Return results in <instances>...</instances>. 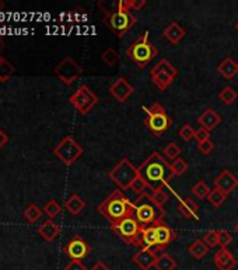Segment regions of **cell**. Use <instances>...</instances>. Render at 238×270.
Masks as SVG:
<instances>
[{
  "label": "cell",
  "instance_id": "484cf974",
  "mask_svg": "<svg viewBox=\"0 0 238 270\" xmlns=\"http://www.w3.org/2000/svg\"><path fill=\"white\" fill-rule=\"evenodd\" d=\"M175 267H177V260L170 253H161L155 260V270H174Z\"/></svg>",
  "mask_w": 238,
  "mask_h": 270
},
{
  "label": "cell",
  "instance_id": "ba28073f",
  "mask_svg": "<svg viewBox=\"0 0 238 270\" xmlns=\"http://www.w3.org/2000/svg\"><path fill=\"white\" fill-rule=\"evenodd\" d=\"M146 127L155 135H161L170 130L173 120L160 103H154L146 113Z\"/></svg>",
  "mask_w": 238,
  "mask_h": 270
},
{
  "label": "cell",
  "instance_id": "681fc988",
  "mask_svg": "<svg viewBox=\"0 0 238 270\" xmlns=\"http://www.w3.org/2000/svg\"><path fill=\"white\" fill-rule=\"evenodd\" d=\"M3 48H5V41H3V40H2V38H0V51H2Z\"/></svg>",
  "mask_w": 238,
  "mask_h": 270
},
{
  "label": "cell",
  "instance_id": "4dcf8cb0",
  "mask_svg": "<svg viewBox=\"0 0 238 270\" xmlns=\"http://www.w3.org/2000/svg\"><path fill=\"white\" fill-rule=\"evenodd\" d=\"M121 60V57H119V53L116 49L114 48H107L103 53H101V61H103L105 65L108 66V68H114V66L119 62Z\"/></svg>",
  "mask_w": 238,
  "mask_h": 270
},
{
  "label": "cell",
  "instance_id": "3957f363",
  "mask_svg": "<svg viewBox=\"0 0 238 270\" xmlns=\"http://www.w3.org/2000/svg\"><path fill=\"white\" fill-rule=\"evenodd\" d=\"M136 17L133 12L126 5V0L118 2L116 7L107 14V27L112 33H115L119 38L128 33L132 27L135 26Z\"/></svg>",
  "mask_w": 238,
  "mask_h": 270
},
{
  "label": "cell",
  "instance_id": "ab89813d",
  "mask_svg": "<svg viewBox=\"0 0 238 270\" xmlns=\"http://www.w3.org/2000/svg\"><path fill=\"white\" fill-rule=\"evenodd\" d=\"M14 72H16V68L6 60V62L0 66V82H5V80L9 79Z\"/></svg>",
  "mask_w": 238,
  "mask_h": 270
},
{
  "label": "cell",
  "instance_id": "1f68e13d",
  "mask_svg": "<svg viewBox=\"0 0 238 270\" xmlns=\"http://www.w3.org/2000/svg\"><path fill=\"white\" fill-rule=\"evenodd\" d=\"M181 152H182V149H181V146L178 145V144L170 142L168 145L164 146V149H163V156L167 159V160L168 159H170V160H175V159L181 155Z\"/></svg>",
  "mask_w": 238,
  "mask_h": 270
},
{
  "label": "cell",
  "instance_id": "603a6c76",
  "mask_svg": "<svg viewBox=\"0 0 238 270\" xmlns=\"http://www.w3.org/2000/svg\"><path fill=\"white\" fill-rule=\"evenodd\" d=\"M84 207H86V203L78 194H71L64 203V208L69 211L71 215H78L84 210Z\"/></svg>",
  "mask_w": 238,
  "mask_h": 270
},
{
  "label": "cell",
  "instance_id": "83f0119b",
  "mask_svg": "<svg viewBox=\"0 0 238 270\" xmlns=\"http://www.w3.org/2000/svg\"><path fill=\"white\" fill-rule=\"evenodd\" d=\"M219 99L223 104L231 105L234 104L235 100L238 99V93L234 87H231V86H225V87H223V89L220 90Z\"/></svg>",
  "mask_w": 238,
  "mask_h": 270
},
{
  "label": "cell",
  "instance_id": "30bf717a",
  "mask_svg": "<svg viewBox=\"0 0 238 270\" xmlns=\"http://www.w3.org/2000/svg\"><path fill=\"white\" fill-rule=\"evenodd\" d=\"M69 101L82 116H86L87 113L91 112V109L96 107L98 103V97L89 86L80 85L77 90L69 97Z\"/></svg>",
  "mask_w": 238,
  "mask_h": 270
},
{
  "label": "cell",
  "instance_id": "7402d4cb",
  "mask_svg": "<svg viewBox=\"0 0 238 270\" xmlns=\"http://www.w3.org/2000/svg\"><path fill=\"white\" fill-rule=\"evenodd\" d=\"M178 210L180 212L184 215L185 218H195V220H198V211H199V205L198 203L192 200V198H185V200H182L178 205Z\"/></svg>",
  "mask_w": 238,
  "mask_h": 270
},
{
  "label": "cell",
  "instance_id": "f546056e",
  "mask_svg": "<svg viewBox=\"0 0 238 270\" xmlns=\"http://www.w3.org/2000/svg\"><path fill=\"white\" fill-rule=\"evenodd\" d=\"M151 75V80H153V83H154L160 90H166L168 86L171 85L174 79L171 78V76H168L167 73H163V72H157V73H150Z\"/></svg>",
  "mask_w": 238,
  "mask_h": 270
},
{
  "label": "cell",
  "instance_id": "f1b7e54d",
  "mask_svg": "<svg viewBox=\"0 0 238 270\" xmlns=\"http://www.w3.org/2000/svg\"><path fill=\"white\" fill-rule=\"evenodd\" d=\"M207 200H209V203H210L214 208H220V207L225 203L227 194H225L224 191H221L220 189H217V187H214V189L209 193Z\"/></svg>",
  "mask_w": 238,
  "mask_h": 270
},
{
  "label": "cell",
  "instance_id": "7bdbcfd3",
  "mask_svg": "<svg viewBox=\"0 0 238 270\" xmlns=\"http://www.w3.org/2000/svg\"><path fill=\"white\" fill-rule=\"evenodd\" d=\"M213 149H214V144H213L212 139H207V141H203V142L198 144V151L202 155H209V153H212Z\"/></svg>",
  "mask_w": 238,
  "mask_h": 270
},
{
  "label": "cell",
  "instance_id": "ac0fdd59",
  "mask_svg": "<svg viewBox=\"0 0 238 270\" xmlns=\"http://www.w3.org/2000/svg\"><path fill=\"white\" fill-rule=\"evenodd\" d=\"M185 34H187L185 33V28L181 27L177 21H171V23L163 30L164 38H166L170 44H173V45H178L181 41L184 40Z\"/></svg>",
  "mask_w": 238,
  "mask_h": 270
},
{
  "label": "cell",
  "instance_id": "f35d334b",
  "mask_svg": "<svg viewBox=\"0 0 238 270\" xmlns=\"http://www.w3.org/2000/svg\"><path fill=\"white\" fill-rule=\"evenodd\" d=\"M203 242L209 246V248H214L219 245V231L210 230L207 231L206 234L203 235Z\"/></svg>",
  "mask_w": 238,
  "mask_h": 270
},
{
  "label": "cell",
  "instance_id": "7a4b0ae2",
  "mask_svg": "<svg viewBox=\"0 0 238 270\" xmlns=\"http://www.w3.org/2000/svg\"><path fill=\"white\" fill-rule=\"evenodd\" d=\"M98 212L111 223V225L123 218L135 215V203H132L121 190H115L98 205Z\"/></svg>",
  "mask_w": 238,
  "mask_h": 270
},
{
  "label": "cell",
  "instance_id": "44dd1931",
  "mask_svg": "<svg viewBox=\"0 0 238 270\" xmlns=\"http://www.w3.org/2000/svg\"><path fill=\"white\" fill-rule=\"evenodd\" d=\"M59 232H60V227L51 218L46 220L45 223L38 228V234L45 239L46 242H52L55 238L58 237Z\"/></svg>",
  "mask_w": 238,
  "mask_h": 270
},
{
  "label": "cell",
  "instance_id": "d6986e66",
  "mask_svg": "<svg viewBox=\"0 0 238 270\" xmlns=\"http://www.w3.org/2000/svg\"><path fill=\"white\" fill-rule=\"evenodd\" d=\"M198 123L200 124V127H203L205 130L210 132L221 123V116L214 109H206L198 117Z\"/></svg>",
  "mask_w": 238,
  "mask_h": 270
},
{
  "label": "cell",
  "instance_id": "8d00e7d4",
  "mask_svg": "<svg viewBox=\"0 0 238 270\" xmlns=\"http://www.w3.org/2000/svg\"><path fill=\"white\" fill-rule=\"evenodd\" d=\"M148 186L150 185H148L147 180L143 178V176H140V175H139V178L136 179L135 182H133V185L130 186V190L133 191L136 196H140V194H143L144 191L147 190Z\"/></svg>",
  "mask_w": 238,
  "mask_h": 270
},
{
  "label": "cell",
  "instance_id": "8992f818",
  "mask_svg": "<svg viewBox=\"0 0 238 270\" xmlns=\"http://www.w3.org/2000/svg\"><path fill=\"white\" fill-rule=\"evenodd\" d=\"M143 227L135 215L132 217H126L118 221L115 224L111 225V230L114 231L115 234H118V237L121 238L122 241H125L126 244L133 245V246H143L142 245V232Z\"/></svg>",
  "mask_w": 238,
  "mask_h": 270
},
{
  "label": "cell",
  "instance_id": "2e32d148",
  "mask_svg": "<svg viewBox=\"0 0 238 270\" xmlns=\"http://www.w3.org/2000/svg\"><path fill=\"white\" fill-rule=\"evenodd\" d=\"M213 260L219 270H232L237 266V259L232 256V253L227 248H220L214 253Z\"/></svg>",
  "mask_w": 238,
  "mask_h": 270
},
{
  "label": "cell",
  "instance_id": "6da1fadb",
  "mask_svg": "<svg viewBox=\"0 0 238 270\" xmlns=\"http://www.w3.org/2000/svg\"><path fill=\"white\" fill-rule=\"evenodd\" d=\"M139 172L140 176L146 179L148 185L154 189L164 187V185L168 183V180H171L174 176L171 171V164H168L167 159L160 152H153L139 168Z\"/></svg>",
  "mask_w": 238,
  "mask_h": 270
},
{
  "label": "cell",
  "instance_id": "52a82bcc",
  "mask_svg": "<svg viewBox=\"0 0 238 270\" xmlns=\"http://www.w3.org/2000/svg\"><path fill=\"white\" fill-rule=\"evenodd\" d=\"M139 175H140L139 168H135L132 165V162L128 158H122L118 162V165L114 166V169H111L108 178L121 190H128L130 189V186L133 185L136 179L139 178Z\"/></svg>",
  "mask_w": 238,
  "mask_h": 270
},
{
  "label": "cell",
  "instance_id": "9c48e42d",
  "mask_svg": "<svg viewBox=\"0 0 238 270\" xmlns=\"http://www.w3.org/2000/svg\"><path fill=\"white\" fill-rule=\"evenodd\" d=\"M83 146L80 145L77 141L73 137H70V135H66L58 145L53 148L55 156L59 158V160L63 162L66 166L73 165L83 155Z\"/></svg>",
  "mask_w": 238,
  "mask_h": 270
},
{
  "label": "cell",
  "instance_id": "7c38bea8",
  "mask_svg": "<svg viewBox=\"0 0 238 270\" xmlns=\"http://www.w3.org/2000/svg\"><path fill=\"white\" fill-rule=\"evenodd\" d=\"M63 252L70 257L71 260H82V259L90 255L91 249L84 238L76 235V237L71 238L70 241L64 245Z\"/></svg>",
  "mask_w": 238,
  "mask_h": 270
},
{
  "label": "cell",
  "instance_id": "5bb4252c",
  "mask_svg": "<svg viewBox=\"0 0 238 270\" xmlns=\"http://www.w3.org/2000/svg\"><path fill=\"white\" fill-rule=\"evenodd\" d=\"M157 255L153 249L150 248H142L139 252H136L132 260L133 263H136L140 270H150L151 267H154L155 260H157Z\"/></svg>",
  "mask_w": 238,
  "mask_h": 270
},
{
  "label": "cell",
  "instance_id": "ffe728a7",
  "mask_svg": "<svg viewBox=\"0 0 238 270\" xmlns=\"http://www.w3.org/2000/svg\"><path fill=\"white\" fill-rule=\"evenodd\" d=\"M217 72L227 80L234 79V76L238 73V62L230 58V57H225L224 60L221 61L217 66Z\"/></svg>",
  "mask_w": 238,
  "mask_h": 270
},
{
  "label": "cell",
  "instance_id": "d6a6232c",
  "mask_svg": "<svg viewBox=\"0 0 238 270\" xmlns=\"http://www.w3.org/2000/svg\"><path fill=\"white\" fill-rule=\"evenodd\" d=\"M41 215H42V211L37 204L28 205L26 211H24V217H26V220L30 224H34L35 221H38Z\"/></svg>",
  "mask_w": 238,
  "mask_h": 270
},
{
  "label": "cell",
  "instance_id": "60d3db41",
  "mask_svg": "<svg viewBox=\"0 0 238 270\" xmlns=\"http://www.w3.org/2000/svg\"><path fill=\"white\" fill-rule=\"evenodd\" d=\"M180 135L184 141H192L195 139V130L189 124H184L180 128Z\"/></svg>",
  "mask_w": 238,
  "mask_h": 270
},
{
  "label": "cell",
  "instance_id": "7dc6e473",
  "mask_svg": "<svg viewBox=\"0 0 238 270\" xmlns=\"http://www.w3.org/2000/svg\"><path fill=\"white\" fill-rule=\"evenodd\" d=\"M91 270H111V269L108 267V264H105L104 262H101V260H98V262H96L94 266L91 267Z\"/></svg>",
  "mask_w": 238,
  "mask_h": 270
},
{
  "label": "cell",
  "instance_id": "5b68a950",
  "mask_svg": "<svg viewBox=\"0 0 238 270\" xmlns=\"http://www.w3.org/2000/svg\"><path fill=\"white\" fill-rule=\"evenodd\" d=\"M157 53H158V49L150 41V33L148 31L143 33L142 37H139L137 40L133 41L132 45L128 46V49H126V55L140 69H144L157 57Z\"/></svg>",
  "mask_w": 238,
  "mask_h": 270
},
{
  "label": "cell",
  "instance_id": "11a10c76",
  "mask_svg": "<svg viewBox=\"0 0 238 270\" xmlns=\"http://www.w3.org/2000/svg\"><path fill=\"white\" fill-rule=\"evenodd\" d=\"M237 120H238V116H237Z\"/></svg>",
  "mask_w": 238,
  "mask_h": 270
},
{
  "label": "cell",
  "instance_id": "277c9868",
  "mask_svg": "<svg viewBox=\"0 0 238 270\" xmlns=\"http://www.w3.org/2000/svg\"><path fill=\"white\" fill-rule=\"evenodd\" d=\"M164 217H166V210L157 207L146 191L137 196L135 201V218L143 227L160 224Z\"/></svg>",
  "mask_w": 238,
  "mask_h": 270
},
{
  "label": "cell",
  "instance_id": "bcb514c9",
  "mask_svg": "<svg viewBox=\"0 0 238 270\" xmlns=\"http://www.w3.org/2000/svg\"><path fill=\"white\" fill-rule=\"evenodd\" d=\"M64 270H87V267L82 263V260H70L66 264Z\"/></svg>",
  "mask_w": 238,
  "mask_h": 270
},
{
  "label": "cell",
  "instance_id": "8fae6325",
  "mask_svg": "<svg viewBox=\"0 0 238 270\" xmlns=\"http://www.w3.org/2000/svg\"><path fill=\"white\" fill-rule=\"evenodd\" d=\"M53 73L58 76L60 82H63L64 85L70 86L82 76L83 69L71 57H64L63 60L55 66Z\"/></svg>",
  "mask_w": 238,
  "mask_h": 270
},
{
  "label": "cell",
  "instance_id": "74e56055",
  "mask_svg": "<svg viewBox=\"0 0 238 270\" xmlns=\"http://www.w3.org/2000/svg\"><path fill=\"white\" fill-rule=\"evenodd\" d=\"M171 171L174 173V176H181L188 171V164L182 158H177L171 164Z\"/></svg>",
  "mask_w": 238,
  "mask_h": 270
},
{
  "label": "cell",
  "instance_id": "d590c367",
  "mask_svg": "<svg viewBox=\"0 0 238 270\" xmlns=\"http://www.w3.org/2000/svg\"><path fill=\"white\" fill-rule=\"evenodd\" d=\"M150 198H151V201H153L157 207L164 208V204L167 203L168 200V194L164 191V187H160V189H154V193H153V196Z\"/></svg>",
  "mask_w": 238,
  "mask_h": 270
},
{
  "label": "cell",
  "instance_id": "ee69618b",
  "mask_svg": "<svg viewBox=\"0 0 238 270\" xmlns=\"http://www.w3.org/2000/svg\"><path fill=\"white\" fill-rule=\"evenodd\" d=\"M195 139L198 141V144L207 141V139H210V132L205 130L203 127H199L198 130H195Z\"/></svg>",
  "mask_w": 238,
  "mask_h": 270
},
{
  "label": "cell",
  "instance_id": "816d5d0a",
  "mask_svg": "<svg viewBox=\"0 0 238 270\" xmlns=\"http://www.w3.org/2000/svg\"><path fill=\"white\" fill-rule=\"evenodd\" d=\"M3 7H5V3H3V2L0 0V12H2V9H3Z\"/></svg>",
  "mask_w": 238,
  "mask_h": 270
},
{
  "label": "cell",
  "instance_id": "d4e9b609",
  "mask_svg": "<svg viewBox=\"0 0 238 270\" xmlns=\"http://www.w3.org/2000/svg\"><path fill=\"white\" fill-rule=\"evenodd\" d=\"M209 250H210V248H209V246L203 242V239H198V241H195V242H193L192 245H189V248H188L189 255H191L193 259H196V260L203 259V257L206 256L207 253H209Z\"/></svg>",
  "mask_w": 238,
  "mask_h": 270
},
{
  "label": "cell",
  "instance_id": "836d02e7",
  "mask_svg": "<svg viewBox=\"0 0 238 270\" xmlns=\"http://www.w3.org/2000/svg\"><path fill=\"white\" fill-rule=\"evenodd\" d=\"M210 187L207 186V183H205L203 180H199L196 185L192 187V193L195 194V197H198L199 200H203V198H207L209 193H210Z\"/></svg>",
  "mask_w": 238,
  "mask_h": 270
},
{
  "label": "cell",
  "instance_id": "b9f144b4",
  "mask_svg": "<svg viewBox=\"0 0 238 270\" xmlns=\"http://www.w3.org/2000/svg\"><path fill=\"white\" fill-rule=\"evenodd\" d=\"M231 241H232V237L228 231H225V230L219 231V246H221V248H227Z\"/></svg>",
  "mask_w": 238,
  "mask_h": 270
},
{
  "label": "cell",
  "instance_id": "e0dca14e",
  "mask_svg": "<svg viewBox=\"0 0 238 270\" xmlns=\"http://www.w3.org/2000/svg\"><path fill=\"white\" fill-rule=\"evenodd\" d=\"M155 234H157V249H164L167 245H170L175 238H177V232L173 228H170L168 225L164 223L154 225Z\"/></svg>",
  "mask_w": 238,
  "mask_h": 270
},
{
  "label": "cell",
  "instance_id": "f5cc1de1",
  "mask_svg": "<svg viewBox=\"0 0 238 270\" xmlns=\"http://www.w3.org/2000/svg\"><path fill=\"white\" fill-rule=\"evenodd\" d=\"M235 232H237V234H238V224L235 225Z\"/></svg>",
  "mask_w": 238,
  "mask_h": 270
},
{
  "label": "cell",
  "instance_id": "e575fe53",
  "mask_svg": "<svg viewBox=\"0 0 238 270\" xmlns=\"http://www.w3.org/2000/svg\"><path fill=\"white\" fill-rule=\"evenodd\" d=\"M60 211H62V205L59 204L56 200H49L45 204V207H44V212H45L46 215L51 218V220H53L56 215H59Z\"/></svg>",
  "mask_w": 238,
  "mask_h": 270
},
{
  "label": "cell",
  "instance_id": "4fadbf2b",
  "mask_svg": "<svg viewBox=\"0 0 238 270\" xmlns=\"http://www.w3.org/2000/svg\"><path fill=\"white\" fill-rule=\"evenodd\" d=\"M110 93L118 103H125L135 93V89L125 78H119L111 85Z\"/></svg>",
  "mask_w": 238,
  "mask_h": 270
},
{
  "label": "cell",
  "instance_id": "c3c4849f",
  "mask_svg": "<svg viewBox=\"0 0 238 270\" xmlns=\"http://www.w3.org/2000/svg\"><path fill=\"white\" fill-rule=\"evenodd\" d=\"M7 141H9V135H7L6 132H3L0 130V149H2V146L5 145Z\"/></svg>",
  "mask_w": 238,
  "mask_h": 270
},
{
  "label": "cell",
  "instance_id": "4316f807",
  "mask_svg": "<svg viewBox=\"0 0 238 270\" xmlns=\"http://www.w3.org/2000/svg\"><path fill=\"white\" fill-rule=\"evenodd\" d=\"M157 72L167 73L168 76H171L173 79H175V76L178 75V69H177L173 64H170L167 60H160L158 61V64H157L154 68H151V72L150 73H157Z\"/></svg>",
  "mask_w": 238,
  "mask_h": 270
},
{
  "label": "cell",
  "instance_id": "f907efd6",
  "mask_svg": "<svg viewBox=\"0 0 238 270\" xmlns=\"http://www.w3.org/2000/svg\"><path fill=\"white\" fill-rule=\"evenodd\" d=\"M5 62H6V60H5V58H3V57H2V55H0V66L3 65V64H5Z\"/></svg>",
  "mask_w": 238,
  "mask_h": 270
},
{
  "label": "cell",
  "instance_id": "cb8c5ba5",
  "mask_svg": "<svg viewBox=\"0 0 238 270\" xmlns=\"http://www.w3.org/2000/svg\"><path fill=\"white\" fill-rule=\"evenodd\" d=\"M142 245L143 248H150V249H157V234H155V227H144L142 232Z\"/></svg>",
  "mask_w": 238,
  "mask_h": 270
},
{
  "label": "cell",
  "instance_id": "f6af8a7d",
  "mask_svg": "<svg viewBox=\"0 0 238 270\" xmlns=\"http://www.w3.org/2000/svg\"><path fill=\"white\" fill-rule=\"evenodd\" d=\"M126 5L132 12H139L146 6V0H126Z\"/></svg>",
  "mask_w": 238,
  "mask_h": 270
},
{
  "label": "cell",
  "instance_id": "db71d44e",
  "mask_svg": "<svg viewBox=\"0 0 238 270\" xmlns=\"http://www.w3.org/2000/svg\"><path fill=\"white\" fill-rule=\"evenodd\" d=\"M235 30H237V31H238V21H237V24H235Z\"/></svg>",
  "mask_w": 238,
  "mask_h": 270
},
{
  "label": "cell",
  "instance_id": "9a60e30c",
  "mask_svg": "<svg viewBox=\"0 0 238 270\" xmlns=\"http://www.w3.org/2000/svg\"><path fill=\"white\" fill-rule=\"evenodd\" d=\"M214 187L224 191L225 194L228 196L238 187V179L228 169H224L217 178L214 179Z\"/></svg>",
  "mask_w": 238,
  "mask_h": 270
}]
</instances>
